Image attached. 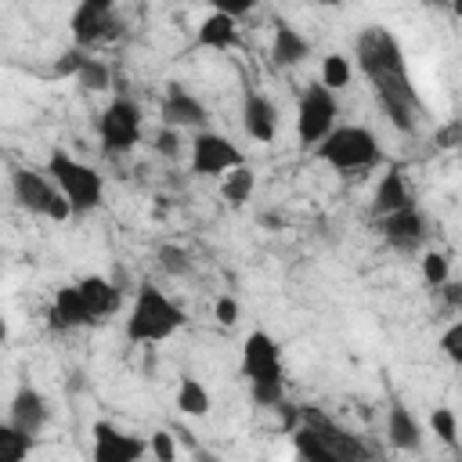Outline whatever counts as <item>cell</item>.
<instances>
[{"label": "cell", "instance_id": "6da1fadb", "mask_svg": "<svg viewBox=\"0 0 462 462\" xmlns=\"http://www.w3.org/2000/svg\"><path fill=\"white\" fill-rule=\"evenodd\" d=\"M357 61L383 105V112L390 116V123L404 134L415 130V112H419V97H415V87L404 72V58H401V47L397 40L383 29V25H368L361 36H357Z\"/></svg>", "mask_w": 462, "mask_h": 462}, {"label": "cell", "instance_id": "7a4b0ae2", "mask_svg": "<svg viewBox=\"0 0 462 462\" xmlns=\"http://www.w3.org/2000/svg\"><path fill=\"white\" fill-rule=\"evenodd\" d=\"M180 325H184V310L173 300H166L155 285H144L126 318V339L130 343H159V339L173 336Z\"/></svg>", "mask_w": 462, "mask_h": 462}, {"label": "cell", "instance_id": "3957f363", "mask_svg": "<svg viewBox=\"0 0 462 462\" xmlns=\"http://www.w3.org/2000/svg\"><path fill=\"white\" fill-rule=\"evenodd\" d=\"M47 173L54 177V188L65 195V202H69L72 213H87V209L101 206L105 184H101V173L90 170L87 162H76V159L65 155V152H51Z\"/></svg>", "mask_w": 462, "mask_h": 462}, {"label": "cell", "instance_id": "277c9868", "mask_svg": "<svg viewBox=\"0 0 462 462\" xmlns=\"http://www.w3.org/2000/svg\"><path fill=\"white\" fill-rule=\"evenodd\" d=\"M318 155L332 170H361L379 162V144L365 126H339L318 144Z\"/></svg>", "mask_w": 462, "mask_h": 462}, {"label": "cell", "instance_id": "5b68a950", "mask_svg": "<svg viewBox=\"0 0 462 462\" xmlns=\"http://www.w3.org/2000/svg\"><path fill=\"white\" fill-rule=\"evenodd\" d=\"M11 191H14V202L29 213H40V217H51V220H69L72 217L65 195L36 170H14L11 173Z\"/></svg>", "mask_w": 462, "mask_h": 462}, {"label": "cell", "instance_id": "8992f818", "mask_svg": "<svg viewBox=\"0 0 462 462\" xmlns=\"http://www.w3.org/2000/svg\"><path fill=\"white\" fill-rule=\"evenodd\" d=\"M332 123H336V97L332 90L325 87H307L303 97H300V116H296V134L303 144H321L328 134H332Z\"/></svg>", "mask_w": 462, "mask_h": 462}, {"label": "cell", "instance_id": "52a82bcc", "mask_svg": "<svg viewBox=\"0 0 462 462\" xmlns=\"http://www.w3.org/2000/svg\"><path fill=\"white\" fill-rule=\"evenodd\" d=\"M141 137V108L130 97H116L101 116V148L108 155H123Z\"/></svg>", "mask_w": 462, "mask_h": 462}, {"label": "cell", "instance_id": "ba28073f", "mask_svg": "<svg viewBox=\"0 0 462 462\" xmlns=\"http://www.w3.org/2000/svg\"><path fill=\"white\" fill-rule=\"evenodd\" d=\"M242 372L245 379L256 386V383H285L282 379V354H278V343L267 336V332H249L245 336V346H242Z\"/></svg>", "mask_w": 462, "mask_h": 462}, {"label": "cell", "instance_id": "9c48e42d", "mask_svg": "<svg viewBox=\"0 0 462 462\" xmlns=\"http://www.w3.org/2000/svg\"><path fill=\"white\" fill-rule=\"evenodd\" d=\"M108 36H119V18L112 11V4L108 0H83L72 11V40L79 47H87V43H97Z\"/></svg>", "mask_w": 462, "mask_h": 462}, {"label": "cell", "instance_id": "30bf717a", "mask_svg": "<svg viewBox=\"0 0 462 462\" xmlns=\"http://www.w3.org/2000/svg\"><path fill=\"white\" fill-rule=\"evenodd\" d=\"M235 166H245L242 162V152L220 137V134H195L191 141V170L195 173H231Z\"/></svg>", "mask_w": 462, "mask_h": 462}, {"label": "cell", "instance_id": "8fae6325", "mask_svg": "<svg viewBox=\"0 0 462 462\" xmlns=\"http://www.w3.org/2000/svg\"><path fill=\"white\" fill-rule=\"evenodd\" d=\"M300 419H303V426L328 448V451H336L343 462H368V455H365V448H361V440L357 437H350L343 426H336L325 411H318V408H303L300 411Z\"/></svg>", "mask_w": 462, "mask_h": 462}, {"label": "cell", "instance_id": "7c38bea8", "mask_svg": "<svg viewBox=\"0 0 462 462\" xmlns=\"http://www.w3.org/2000/svg\"><path fill=\"white\" fill-rule=\"evenodd\" d=\"M144 440L116 430L112 422H94V462H141Z\"/></svg>", "mask_w": 462, "mask_h": 462}, {"label": "cell", "instance_id": "4fadbf2b", "mask_svg": "<svg viewBox=\"0 0 462 462\" xmlns=\"http://www.w3.org/2000/svg\"><path fill=\"white\" fill-rule=\"evenodd\" d=\"M383 235H386L390 245L408 253V249H415L426 238V220H422V213L415 206H404V209L383 217Z\"/></svg>", "mask_w": 462, "mask_h": 462}, {"label": "cell", "instance_id": "5bb4252c", "mask_svg": "<svg viewBox=\"0 0 462 462\" xmlns=\"http://www.w3.org/2000/svg\"><path fill=\"white\" fill-rule=\"evenodd\" d=\"M7 422L14 430H22L25 437H36L43 430V422H47V401H43V393L32 390V386H22L14 393V401H11V419Z\"/></svg>", "mask_w": 462, "mask_h": 462}, {"label": "cell", "instance_id": "9a60e30c", "mask_svg": "<svg viewBox=\"0 0 462 462\" xmlns=\"http://www.w3.org/2000/svg\"><path fill=\"white\" fill-rule=\"evenodd\" d=\"M242 123H245V134L260 144H267L278 130V108L271 105V97L263 94H245V105H242Z\"/></svg>", "mask_w": 462, "mask_h": 462}, {"label": "cell", "instance_id": "2e32d148", "mask_svg": "<svg viewBox=\"0 0 462 462\" xmlns=\"http://www.w3.org/2000/svg\"><path fill=\"white\" fill-rule=\"evenodd\" d=\"M47 318H51V328H54V332H69V328L87 325V321H90V310H87L79 289H76V285H65V289H58V296H54Z\"/></svg>", "mask_w": 462, "mask_h": 462}, {"label": "cell", "instance_id": "e0dca14e", "mask_svg": "<svg viewBox=\"0 0 462 462\" xmlns=\"http://www.w3.org/2000/svg\"><path fill=\"white\" fill-rule=\"evenodd\" d=\"M162 119H166V126H202L206 123V108H202V101L199 97H191L184 87H170V94H166V101H162Z\"/></svg>", "mask_w": 462, "mask_h": 462}, {"label": "cell", "instance_id": "ac0fdd59", "mask_svg": "<svg viewBox=\"0 0 462 462\" xmlns=\"http://www.w3.org/2000/svg\"><path fill=\"white\" fill-rule=\"evenodd\" d=\"M76 289H79V296H83V303L90 310V321H101V318H108L119 307V289L108 278H101V274L83 278Z\"/></svg>", "mask_w": 462, "mask_h": 462}, {"label": "cell", "instance_id": "d6986e66", "mask_svg": "<svg viewBox=\"0 0 462 462\" xmlns=\"http://www.w3.org/2000/svg\"><path fill=\"white\" fill-rule=\"evenodd\" d=\"M372 206H375V213H379V217H386V213H397V209L411 206V195H408V184H404V173H401V170L383 173V180H379V188H375Z\"/></svg>", "mask_w": 462, "mask_h": 462}, {"label": "cell", "instance_id": "ffe728a7", "mask_svg": "<svg viewBox=\"0 0 462 462\" xmlns=\"http://www.w3.org/2000/svg\"><path fill=\"white\" fill-rule=\"evenodd\" d=\"M199 43H202V47H213V51H231V47H238L242 40H238V25H235V18L213 11V14L199 25Z\"/></svg>", "mask_w": 462, "mask_h": 462}, {"label": "cell", "instance_id": "44dd1931", "mask_svg": "<svg viewBox=\"0 0 462 462\" xmlns=\"http://www.w3.org/2000/svg\"><path fill=\"white\" fill-rule=\"evenodd\" d=\"M386 433H390V444L401 448V451H415V448L422 444V430H419L415 415H411L404 404H393V408H390Z\"/></svg>", "mask_w": 462, "mask_h": 462}, {"label": "cell", "instance_id": "7402d4cb", "mask_svg": "<svg viewBox=\"0 0 462 462\" xmlns=\"http://www.w3.org/2000/svg\"><path fill=\"white\" fill-rule=\"evenodd\" d=\"M310 54V43L296 32V29H289V25H274V43H271V58H274V65H300L303 58Z\"/></svg>", "mask_w": 462, "mask_h": 462}, {"label": "cell", "instance_id": "603a6c76", "mask_svg": "<svg viewBox=\"0 0 462 462\" xmlns=\"http://www.w3.org/2000/svg\"><path fill=\"white\" fill-rule=\"evenodd\" d=\"M32 444H36V437H25L11 422H0V462H25Z\"/></svg>", "mask_w": 462, "mask_h": 462}, {"label": "cell", "instance_id": "cb8c5ba5", "mask_svg": "<svg viewBox=\"0 0 462 462\" xmlns=\"http://www.w3.org/2000/svg\"><path fill=\"white\" fill-rule=\"evenodd\" d=\"M177 408H180L184 415H206V411H209V393H206V386H202L199 379L184 375V379H180V390H177Z\"/></svg>", "mask_w": 462, "mask_h": 462}, {"label": "cell", "instance_id": "d4e9b609", "mask_svg": "<svg viewBox=\"0 0 462 462\" xmlns=\"http://www.w3.org/2000/svg\"><path fill=\"white\" fill-rule=\"evenodd\" d=\"M296 455H300V462H343L336 451H328L307 426H300L296 430Z\"/></svg>", "mask_w": 462, "mask_h": 462}, {"label": "cell", "instance_id": "484cf974", "mask_svg": "<svg viewBox=\"0 0 462 462\" xmlns=\"http://www.w3.org/2000/svg\"><path fill=\"white\" fill-rule=\"evenodd\" d=\"M249 191H253V170H249V166H235V170L224 177V184H220V195H224L231 206H242V202L249 199Z\"/></svg>", "mask_w": 462, "mask_h": 462}, {"label": "cell", "instance_id": "4316f807", "mask_svg": "<svg viewBox=\"0 0 462 462\" xmlns=\"http://www.w3.org/2000/svg\"><path fill=\"white\" fill-rule=\"evenodd\" d=\"M346 83H350V61L343 54H328L321 61V87L336 90V87H346Z\"/></svg>", "mask_w": 462, "mask_h": 462}, {"label": "cell", "instance_id": "83f0119b", "mask_svg": "<svg viewBox=\"0 0 462 462\" xmlns=\"http://www.w3.org/2000/svg\"><path fill=\"white\" fill-rule=\"evenodd\" d=\"M76 83H79L83 90H105V87H108V65H101V61H94V58H83V65H79V72H76Z\"/></svg>", "mask_w": 462, "mask_h": 462}, {"label": "cell", "instance_id": "f1b7e54d", "mask_svg": "<svg viewBox=\"0 0 462 462\" xmlns=\"http://www.w3.org/2000/svg\"><path fill=\"white\" fill-rule=\"evenodd\" d=\"M430 426H433L437 440H444L448 448H455V440H458V422H455V411H451V408H437V411L430 415Z\"/></svg>", "mask_w": 462, "mask_h": 462}, {"label": "cell", "instance_id": "f546056e", "mask_svg": "<svg viewBox=\"0 0 462 462\" xmlns=\"http://www.w3.org/2000/svg\"><path fill=\"white\" fill-rule=\"evenodd\" d=\"M422 278H426L433 289H440V285L448 282V256H444V253H426V260H422Z\"/></svg>", "mask_w": 462, "mask_h": 462}, {"label": "cell", "instance_id": "4dcf8cb0", "mask_svg": "<svg viewBox=\"0 0 462 462\" xmlns=\"http://www.w3.org/2000/svg\"><path fill=\"white\" fill-rule=\"evenodd\" d=\"M159 263H162V271H170V274H188V271H191L188 253L177 249V245H162V249H159Z\"/></svg>", "mask_w": 462, "mask_h": 462}, {"label": "cell", "instance_id": "1f68e13d", "mask_svg": "<svg viewBox=\"0 0 462 462\" xmlns=\"http://www.w3.org/2000/svg\"><path fill=\"white\" fill-rule=\"evenodd\" d=\"M148 448H152L155 462H177V444H173V437L166 430H155L152 440H148Z\"/></svg>", "mask_w": 462, "mask_h": 462}, {"label": "cell", "instance_id": "d6a6232c", "mask_svg": "<svg viewBox=\"0 0 462 462\" xmlns=\"http://www.w3.org/2000/svg\"><path fill=\"white\" fill-rule=\"evenodd\" d=\"M155 152L166 155V159H177V155H180V137H177L173 126H162V130L155 134Z\"/></svg>", "mask_w": 462, "mask_h": 462}, {"label": "cell", "instance_id": "836d02e7", "mask_svg": "<svg viewBox=\"0 0 462 462\" xmlns=\"http://www.w3.org/2000/svg\"><path fill=\"white\" fill-rule=\"evenodd\" d=\"M440 346H444V354L458 365L462 361V321H455L448 332H444V339H440Z\"/></svg>", "mask_w": 462, "mask_h": 462}, {"label": "cell", "instance_id": "e575fe53", "mask_svg": "<svg viewBox=\"0 0 462 462\" xmlns=\"http://www.w3.org/2000/svg\"><path fill=\"white\" fill-rule=\"evenodd\" d=\"M213 310H217V321H220V325H235V321H238V303H235L231 296H220Z\"/></svg>", "mask_w": 462, "mask_h": 462}, {"label": "cell", "instance_id": "d590c367", "mask_svg": "<svg viewBox=\"0 0 462 462\" xmlns=\"http://www.w3.org/2000/svg\"><path fill=\"white\" fill-rule=\"evenodd\" d=\"M79 65H83L79 51H69V54H61V61L54 65V72H58V76H76V72H79Z\"/></svg>", "mask_w": 462, "mask_h": 462}, {"label": "cell", "instance_id": "8d00e7d4", "mask_svg": "<svg viewBox=\"0 0 462 462\" xmlns=\"http://www.w3.org/2000/svg\"><path fill=\"white\" fill-rule=\"evenodd\" d=\"M455 134H458V123H455V126H448V130L440 134V144H444V148H451V141H455Z\"/></svg>", "mask_w": 462, "mask_h": 462}, {"label": "cell", "instance_id": "74e56055", "mask_svg": "<svg viewBox=\"0 0 462 462\" xmlns=\"http://www.w3.org/2000/svg\"><path fill=\"white\" fill-rule=\"evenodd\" d=\"M195 462H220L217 455H209V451H195Z\"/></svg>", "mask_w": 462, "mask_h": 462}, {"label": "cell", "instance_id": "f35d334b", "mask_svg": "<svg viewBox=\"0 0 462 462\" xmlns=\"http://www.w3.org/2000/svg\"><path fill=\"white\" fill-rule=\"evenodd\" d=\"M4 339H7V321L0 318V343H4Z\"/></svg>", "mask_w": 462, "mask_h": 462}]
</instances>
